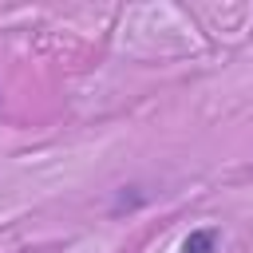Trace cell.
<instances>
[{"label":"cell","mask_w":253,"mask_h":253,"mask_svg":"<svg viewBox=\"0 0 253 253\" xmlns=\"http://www.w3.org/2000/svg\"><path fill=\"white\" fill-rule=\"evenodd\" d=\"M182 253H217V229H213V225L190 229L186 241H182Z\"/></svg>","instance_id":"6da1fadb"}]
</instances>
